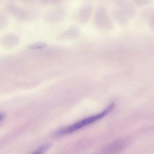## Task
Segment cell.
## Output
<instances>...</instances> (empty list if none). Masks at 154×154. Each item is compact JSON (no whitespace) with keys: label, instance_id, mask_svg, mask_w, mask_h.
Here are the masks:
<instances>
[{"label":"cell","instance_id":"5","mask_svg":"<svg viewBox=\"0 0 154 154\" xmlns=\"http://www.w3.org/2000/svg\"><path fill=\"white\" fill-rule=\"evenodd\" d=\"M117 8L123 12L129 19H133L137 14V9L134 5L128 0H116Z\"/></svg>","mask_w":154,"mask_h":154},{"label":"cell","instance_id":"9","mask_svg":"<svg viewBox=\"0 0 154 154\" xmlns=\"http://www.w3.org/2000/svg\"><path fill=\"white\" fill-rule=\"evenodd\" d=\"M1 42L6 46L16 45L20 41V38L17 35L12 33H8L2 36L1 39Z\"/></svg>","mask_w":154,"mask_h":154},{"label":"cell","instance_id":"14","mask_svg":"<svg viewBox=\"0 0 154 154\" xmlns=\"http://www.w3.org/2000/svg\"><path fill=\"white\" fill-rule=\"evenodd\" d=\"M41 3L44 5H53L59 4L62 0H39Z\"/></svg>","mask_w":154,"mask_h":154},{"label":"cell","instance_id":"7","mask_svg":"<svg viewBox=\"0 0 154 154\" xmlns=\"http://www.w3.org/2000/svg\"><path fill=\"white\" fill-rule=\"evenodd\" d=\"M113 19L122 26H126L129 23L130 19L117 8L114 9L111 13Z\"/></svg>","mask_w":154,"mask_h":154},{"label":"cell","instance_id":"17","mask_svg":"<svg viewBox=\"0 0 154 154\" xmlns=\"http://www.w3.org/2000/svg\"><path fill=\"white\" fill-rule=\"evenodd\" d=\"M5 116L3 114H2V113H0V121H2L3 119L4 118Z\"/></svg>","mask_w":154,"mask_h":154},{"label":"cell","instance_id":"11","mask_svg":"<svg viewBox=\"0 0 154 154\" xmlns=\"http://www.w3.org/2000/svg\"><path fill=\"white\" fill-rule=\"evenodd\" d=\"M135 6L140 8L146 7L150 5L153 2V0H130Z\"/></svg>","mask_w":154,"mask_h":154},{"label":"cell","instance_id":"12","mask_svg":"<svg viewBox=\"0 0 154 154\" xmlns=\"http://www.w3.org/2000/svg\"><path fill=\"white\" fill-rule=\"evenodd\" d=\"M9 18L6 14L0 12V29H4L9 23Z\"/></svg>","mask_w":154,"mask_h":154},{"label":"cell","instance_id":"2","mask_svg":"<svg viewBox=\"0 0 154 154\" xmlns=\"http://www.w3.org/2000/svg\"><path fill=\"white\" fill-rule=\"evenodd\" d=\"M93 23L98 28L101 29H113L114 23L105 7L100 6L96 10L93 17Z\"/></svg>","mask_w":154,"mask_h":154},{"label":"cell","instance_id":"1","mask_svg":"<svg viewBox=\"0 0 154 154\" xmlns=\"http://www.w3.org/2000/svg\"><path fill=\"white\" fill-rule=\"evenodd\" d=\"M115 103H111L100 113L91 116L86 118L84 119H82L71 125L67 127L60 129L57 133V134L58 135H65L68 134H71L73 132H75L77 130H79L84 127L88 125L103 118L105 116H107L109 113L112 111V110L115 108Z\"/></svg>","mask_w":154,"mask_h":154},{"label":"cell","instance_id":"8","mask_svg":"<svg viewBox=\"0 0 154 154\" xmlns=\"http://www.w3.org/2000/svg\"><path fill=\"white\" fill-rule=\"evenodd\" d=\"M142 18L147 22L150 27L154 30V8L148 7L143 11Z\"/></svg>","mask_w":154,"mask_h":154},{"label":"cell","instance_id":"3","mask_svg":"<svg viewBox=\"0 0 154 154\" xmlns=\"http://www.w3.org/2000/svg\"><path fill=\"white\" fill-rule=\"evenodd\" d=\"M67 16V11L66 8L58 6L46 12L43 16V20L48 23L54 24L64 20Z\"/></svg>","mask_w":154,"mask_h":154},{"label":"cell","instance_id":"13","mask_svg":"<svg viewBox=\"0 0 154 154\" xmlns=\"http://www.w3.org/2000/svg\"><path fill=\"white\" fill-rule=\"evenodd\" d=\"M47 44L44 42H36L29 44L27 46V48L30 50H38L45 48L47 47Z\"/></svg>","mask_w":154,"mask_h":154},{"label":"cell","instance_id":"6","mask_svg":"<svg viewBox=\"0 0 154 154\" xmlns=\"http://www.w3.org/2000/svg\"><path fill=\"white\" fill-rule=\"evenodd\" d=\"M94 11L93 5L91 3H84L82 5L78 12L79 21L82 24L87 23L90 20Z\"/></svg>","mask_w":154,"mask_h":154},{"label":"cell","instance_id":"16","mask_svg":"<svg viewBox=\"0 0 154 154\" xmlns=\"http://www.w3.org/2000/svg\"><path fill=\"white\" fill-rule=\"evenodd\" d=\"M20 2L25 5H32L34 4L36 0H18Z\"/></svg>","mask_w":154,"mask_h":154},{"label":"cell","instance_id":"15","mask_svg":"<svg viewBox=\"0 0 154 154\" xmlns=\"http://www.w3.org/2000/svg\"><path fill=\"white\" fill-rule=\"evenodd\" d=\"M49 147V145L48 144L44 145L41 146L38 149H37L35 152H33V153L31 154H44L48 150Z\"/></svg>","mask_w":154,"mask_h":154},{"label":"cell","instance_id":"10","mask_svg":"<svg viewBox=\"0 0 154 154\" xmlns=\"http://www.w3.org/2000/svg\"><path fill=\"white\" fill-rule=\"evenodd\" d=\"M79 32V28L75 26L70 27L64 33L62 34L61 37L63 38H68V37H74L77 36Z\"/></svg>","mask_w":154,"mask_h":154},{"label":"cell","instance_id":"4","mask_svg":"<svg viewBox=\"0 0 154 154\" xmlns=\"http://www.w3.org/2000/svg\"><path fill=\"white\" fill-rule=\"evenodd\" d=\"M5 9L8 14L20 21H25L30 18V14L27 10L14 3L6 4Z\"/></svg>","mask_w":154,"mask_h":154}]
</instances>
